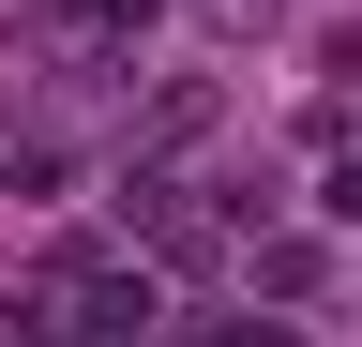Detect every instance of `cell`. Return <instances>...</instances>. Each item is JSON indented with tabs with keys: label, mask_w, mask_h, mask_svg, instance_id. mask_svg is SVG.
I'll return each instance as SVG.
<instances>
[{
	"label": "cell",
	"mask_w": 362,
	"mask_h": 347,
	"mask_svg": "<svg viewBox=\"0 0 362 347\" xmlns=\"http://www.w3.org/2000/svg\"><path fill=\"white\" fill-rule=\"evenodd\" d=\"M61 16H76V30H136L151 0H61Z\"/></svg>",
	"instance_id": "1"
},
{
	"label": "cell",
	"mask_w": 362,
	"mask_h": 347,
	"mask_svg": "<svg viewBox=\"0 0 362 347\" xmlns=\"http://www.w3.org/2000/svg\"><path fill=\"white\" fill-rule=\"evenodd\" d=\"M272 16H287V0H211V30H272Z\"/></svg>",
	"instance_id": "2"
},
{
	"label": "cell",
	"mask_w": 362,
	"mask_h": 347,
	"mask_svg": "<svg viewBox=\"0 0 362 347\" xmlns=\"http://www.w3.org/2000/svg\"><path fill=\"white\" fill-rule=\"evenodd\" d=\"M242 347H302V332H242Z\"/></svg>",
	"instance_id": "3"
}]
</instances>
